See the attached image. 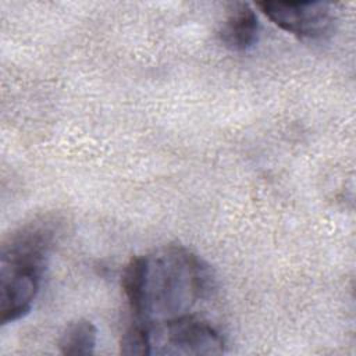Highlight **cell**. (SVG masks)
<instances>
[{
	"instance_id": "1",
	"label": "cell",
	"mask_w": 356,
	"mask_h": 356,
	"mask_svg": "<svg viewBox=\"0 0 356 356\" xmlns=\"http://www.w3.org/2000/svg\"><path fill=\"white\" fill-rule=\"evenodd\" d=\"M61 231L57 217L43 216L10 232L0 250V321L8 324L29 313L43 271Z\"/></svg>"
},
{
	"instance_id": "2",
	"label": "cell",
	"mask_w": 356,
	"mask_h": 356,
	"mask_svg": "<svg viewBox=\"0 0 356 356\" xmlns=\"http://www.w3.org/2000/svg\"><path fill=\"white\" fill-rule=\"evenodd\" d=\"M210 286V271L193 253L167 246L147 256L138 321L159 324L186 316Z\"/></svg>"
},
{
	"instance_id": "3",
	"label": "cell",
	"mask_w": 356,
	"mask_h": 356,
	"mask_svg": "<svg viewBox=\"0 0 356 356\" xmlns=\"http://www.w3.org/2000/svg\"><path fill=\"white\" fill-rule=\"evenodd\" d=\"M152 355H220L224 352L222 335L209 323L189 314L149 324Z\"/></svg>"
},
{
	"instance_id": "4",
	"label": "cell",
	"mask_w": 356,
	"mask_h": 356,
	"mask_svg": "<svg viewBox=\"0 0 356 356\" xmlns=\"http://www.w3.org/2000/svg\"><path fill=\"white\" fill-rule=\"evenodd\" d=\"M261 13L282 31L299 39L320 40L334 28V13L324 1H259Z\"/></svg>"
},
{
	"instance_id": "5",
	"label": "cell",
	"mask_w": 356,
	"mask_h": 356,
	"mask_svg": "<svg viewBox=\"0 0 356 356\" xmlns=\"http://www.w3.org/2000/svg\"><path fill=\"white\" fill-rule=\"evenodd\" d=\"M259 35V19L248 3H234L220 29V39L225 47L234 51L248 50Z\"/></svg>"
},
{
	"instance_id": "6",
	"label": "cell",
	"mask_w": 356,
	"mask_h": 356,
	"mask_svg": "<svg viewBox=\"0 0 356 356\" xmlns=\"http://www.w3.org/2000/svg\"><path fill=\"white\" fill-rule=\"evenodd\" d=\"M97 330L89 320L79 318L70 323L63 331L58 348L63 355H90L95 350Z\"/></svg>"
},
{
	"instance_id": "7",
	"label": "cell",
	"mask_w": 356,
	"mask_h": 356,
	"mask_svg": "<svg viewBox=\"0 0 356 356\" xmlns=\"http://www.w3.org/2000/svg\"><path fill=\"white\" fill-rule=\"evenodd\" d=\"M146 268H147V256H134L127 263L121 277V286L124 289L128 305L136 318L142 307Z\"/></svg>"
},
{
	"instance_id": "8",
	"label": "cell",
	"mask_w": 356,
	"mask_h": 356,
	"mask_svg": "<svg viewBox=\"0 0 356 356\" xmlns=\"http://www.w3.org/2000/svg\"><path fill=\"white\" fill-rule=\"evenodd\" d=\"M120 352L128 356H147L152 355L150 328L147 323L136 321L121 337Z\"/></svg>"
}]
</instances>
